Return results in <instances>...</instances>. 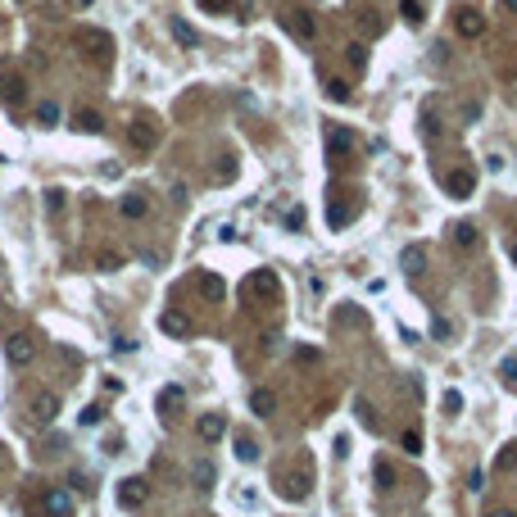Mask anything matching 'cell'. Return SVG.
<instances>
[{
	"label": "cell",
	"mask_w": 517,
	"mask_h": 517,
	"mask_svg": "<svg viewBox=\"0 0 517 517\" xmlns=\"http://www.w3.org/2000/svg\"><path fill=\"white\" fill-rule=\"evenodd\" d=\"M377 481H381V490H390V481H395V476H390V467H386V463H377Z\"/></svg>",
	"instance_id": "f6af8a7d"
},
{
	"label": "cell",
	"mask_w": 517,
	"mask_h": 517,
	"mask_svg": "<svg viewBox=\"0 0 517 517\" xmlns=\"http://www.w3.org/2000/svg\"><path fill=\"white\" fill-rule=\"evenodd\" d=\"M214 177H218V182H231V177H236V159L223 155V159H218V168H214Z\"/></svg>",
	"instance_id": "d6a6232c"
},
{
	"label": "cell",
	"mask_w": 517,
	"mask_h": 517,
	"mask_svg": "<svg viewBox=\"0 0 517 517\" xmlns=\"http://www.w3.org/2000/svg\"><path fill=\"white\" fill-rule=\"evenodd\" d=\"M359 23H363V32H367V36H377V32H381V19L372 14V9H363V14H359Z\"/></svg>",
	"instance_id": "ab89813d"
},
{
	"label": "cell",
	"mask_w": 517,
	"mask_h": 517,
	"mask_svg": "<svg viewBox=\"0 0 517 517\" xmlns=\"http://www.w3.org/2000/svg\"><path fill=\"white\" fill-rule=\"evenodd\" d=\"M499 9L503 14H517V0H499Z\"/></svg>",
	"instance_id": "c3c4849f"
},
{
	"label": "cell",
	"mask_w": 517,
	"mask_h": 517,
	"mask_svg": "<svg viewBox=\"0 0 517 517\" xmlns=\"http://www.w3.org/2000/svg\"><path fill=\"white\" fill-rule=\"evenodd\" d=\"M400 19H404V23H413V28H417V23H422L427 14H422V5H417V0H400Z\"/></svg>",
	"instance_id": "484cf974"
},
{
	"label": "cell",
	"mask_w": 517,
	"mask_h": 517,
	"mask_svg": "<svg viewBox=\"0 0 517 517\" xmlns=\"http://www.w3.org/2000/svg\"><path fill=\"white\" fill-rule=\"evenodd\" d=\"M490 517H517V513H508V508H499V513H490Z\"/></svg>",
	"instance_id": "f907efd6"
},
{
	"label": "cell",
	"mask_w": 517,
	"mask_h": 517,
	"mask_svg": "<svg viewBox=\"0 0 517 517\" xmlns=\"http://www.w3.org/2000/svg\"><path fill=\"white\" fill-rule=\"evenodd\" d=\"M95 268H100V273H118V268H122V258H118L114 250H100V254H95Z\"/></svg>",
	"instance_id": "4dcf8cb0"
},
{
	"label": "cell",
	"mask_w": 517,
	"mask_h": 517,
	"mask_svg": "<svg viewBox=\"0 0 517 517\" xmlns=\"http://www.w3.org/2000/svg\"><path fill=\"white\" fill-rule=\"evenodd\" d=\"M145 499H150V486H145V476H127V481L118 486V503H122V508H141Z\"/></svg>",
	"instance_id": "5b68a950"
},
{
	"label": "cell",
	"mask_w": 517,
	"mask_h": 517,
	"mask_svg": "<svg viewBox=\"0 0 517 517\" xmlns=\"http://www.w3.org/2000/svg\"><path fill=\"white\" fill-rule=\"evenodd\" d=\"M195 436H200L204 445H218V440L227 436V417H223V413H200V422H195Z\"/></svg>",
	"instance_id": "277c9868"
},
{
	"label": "cell",
	"mask_w": 517,
	"mask_h": 517,
	"mask_svg": "<svg viewBox=\"0 0 517 517\" xmlns=\"http://www.w3.org/2000/svg\"><path fill=\"white\" fill-rule=\"evenodd\" d=\"M454 32L467 36V41H476V36H486V19L476 14V9H459V19H454Z\"/></svg>",
	"instance_id": "30bf717a"
},
{
	"label": "cell",
	"mask_w": 517,
	"mask_h": 517,
	"mask_svg": "<svg viewBox=\"0 0 517 517\" xmlns=\"http://www.w3.org/2000/svg\"><path fill=\"white\" fill-rule=\"evenodd\" d=\"M118 209H122V218H145V209H150V204H145L141 191H127V195L118 200Z\"/></svg>",
	"instance_id": "ac0fdd59"
},
{
	"label": "cell",
	"mask_w": 517,
	"mask_h": 517,
	"mask_svg": "<svg viewBox=\"0 0 517 517\" xmlns=\"http://www.w3.org/2000/svg\"><path fill=\"white\" fill-rule=\"evenodd\" d=\"M400 445L409 449V454H422V440H417V431H404V436H400Z\"/></svg>",
	"instance_id": "60d3db41"
},
{
	"label": "cell",
	"mask_w": 517,
	"mask_h": 517,
	"mask_svg": "<svg viewBox=\"0 0 517 517\" xmlns=\"http://www.w3.org/2000/svg\"><path fill=\"white\" fill-rule=\"evenodd\" d=\"M422 263H427V250H422V245H404V254H400V268H404V273H422Z\"/></svg>",
	"instance_id": "2e32d148"
},
{
	"label": "cell",
	"mask_w": 517,
	"mask_h": 517,
	"mask_svg": "<svg viewBox=\"0 0 517 517\" xmlns=\"http://www.w3.org/2000/svg\"><path fill=\"white\" fill-rule=\"evenodd\" d=\"M68 5H73V9H91L95 0H68Z\"/></svg>",
	"instance_id": "681fc988"
},
{
	"label": "cell",
	"mask_w": 517,
	"mask_h": 517,
	"mask_svg": "<svg viewBox=\"0 0 517 517\" xmlns=\"http://www.w3.org/2000/svg\"><path fill=\"white\" fill-rule=\"evenodd\" d=\"M73 132H82V137H100L105 118L95 114V109H78V114H73Z\"/></svg>",
	"instance_id": "7c38bea8"
},
{
	"label": "cell",
	"mask_w": 517,
	"mask_h": 517,
	"mask_svg": "<svg viewBox=\"0 0 517 517\" xmlns=\"http://www.w3.org/2000/svg\"><path fill=\"white\" fill-rule=\"evenodd\" d=\"M127 141L137 145V150H155V145H159V127H155V122H145V118H137V122H127Z\"/></svg>",
	"instance_id": "ba28073f"
},
{
	"label": "cell",
	"mask_w": 517,
	"mask_h": 517,
	"mask_svg": "<svg viewBox=\"0 0 517 517\" xmlns=\"http://www.w3.org/2000/svg\"><path fill=\"white\" fill-rule=\"evenodd\" d=\"M345 59H350L354 68H363V64H367V46H363V41H350V46H345Z\"/></svg>",
	"instance_id": "f546056e"
},
{
	"label": "cell",
	"mask_w": 517,
	"mask_h": 517,
	"mask_svg": "<svg viewBox=\"0 0 517 517\" xmlns=\"http://www.w3.org/2000/svg\"><path fill=\"white\" fill-rule=\"evenodd\" d=\"M454 245L472 250V245H476V227H472V223H459V227H454Z\"/></svg>",
	"instance_id": "4316f807"
},
{
	"label": "cell",
	"mask_w": 517,
	"mask_h": 517,
	"mask_svg": "<svg viewBox=\"0 0 517 517\" xmlns=\"http://www.w3.org/2000/svg\"><path fill=\"white\" fill-rule=\"evenodd\" d=\"M159 409H164V413H177L182 409V386H164V390H159Z\"/></svg>",
	"instance_id": "cb8c5ba5"
},
{
	"label": "cell",
	"mask_w": 517,
	"mask_h": 517,
	"mask_svg": "<svg viewBox=\"0 0 517 517\" xmlns=\"http://www.w3.org/2000/svg\"><path fill=\"white\" fill-rule=\"evenodd\" d=\"M445 191L454 195V200H467V195L476 191V168H454L445 177Z\"/></svg>",
	"instance_id": "52a82bcc"
},
{
	"label": "cell",
	"mask_w": 517,
	"mask_h": 517,
	"mask_svg": "<svg viewBox=\"0 0 517 517\" xmlns=\"http://www.w3.org/2000/svg\"><path fill=\"white\" fill-rule=\"evenodd\" d=\"M467 490H472V495H481V490H486V472H472V476H467Z\"/></svg>",
	"instance_id": "7bdbcfd3"
},
{
	"label": "cell",
	"mask_w": 517,
	"mask_h": 517,
	"mask_svg": "<svg viewBox=\"0 0 517 517\" xmlns=\"http://www.w3.org/2000/svg\"><path fill=\"white\" fill-rule=\"evenodd\" d=\"M291 32H295V36H304V41H313V36H318V23H313V14L295 9V14H291Z\"/></svg>",
	"instance_id": "e0dca14e"
},
{
	"label": "cell",
	"mask_w": 517,
	"mask_h": 517,
	"mask_svg": "<svg viewBox=\"0 0 517 517\" xmlns=\"http://www.w3.org/2000/svg\"><path fill=\"white\" fill-rule=\"evenodd\" d=\"M191 481H195V490H214V481H218V467L209 463V459H200L191 467Z\"/></svg>",
	"instance_id": "9a60e30c"
},
{
	"label": "cell",
	"mask_w": 517,
	"mask_h": 517,
	"mask_svg": "<svg viewBox=\"0 0 517 517\" xmlns=\"http://www.w3.org/2000/svg\"><path fill=\"white\" fill-rule=\"evenodd\" d=\"M78 422H82V427H100V422H105V409H100V404H86V409L78 413Z\"/></svg>",
	"instance_id": "f1b7e54d"
},
{
	"label": "cell",
	"mask_w": 517,
	"mask_h": 517,
	"mask_svg": "<svg viewBox=\"0 0 517 517\" xmlns=\"http://www.w3.org/2000/svg\"><path fill=\"white\" fill-rule=\"evenodd\" d=\"M440 132H445V127H440V118L436 114H422V137L427 141H440Z\"/></svg>",
	"instance_id": "836d02e7"
},
{
	"label": "cell",
	"mask_w": 517,
	"mask_h": 517,
	"mask_svg": "<svg viewBox=\"0 0 517 517\" xmlns=\"http://www.w3.org/2000/svg\"><path fill=\"white\" fill-rule=\"evenodd\" d=\"M200 291L209 295V300H218V295H223V281H218L214 273H209V277H200Z\"/></svg>",
	"instance_id": "74e56055"
},
{
	"label": "cell",
	"mask_w": 517,
	"mask_h": 517,
	"mask_svg": "<svg viewBox=\"0 0 517 517\" xmlns=\"http://www.w3.org/2000/svg\"><path fill=\"white\" fill-rule=\"evenodd\" d=\"M431 64H436V68H445V64H449V46H445V41L431 46Z\"/></svg>",
	"instance_id": "f35d334b"
},
{
	"label": "cell",
	"mask_w": 517,
	"mask_h": 517,
	"mask_svg": "<svg viewBox=\"0 0 517 517\" xmlns=\"http://www.w3.org/2000/svg\"><path fill=\"white\" fill-rule=\"evenodd\" d=\"M350 145H354V132H350V127H336V122H331V127H327V150H331V155H345Z\"/></svg>",
	"instance_id": "5bb4252c"
},
{
	"label": "cell",
	"mask_w": 517,
	"mask_h": 517,
	"mask_svg": "<svg viewBox=\"0 0 517 517\" xmlns=\"http://www.w3.org/2000/svg\"><path fill=\"white\" fill-rule=\"evenodd\" d=\"M46 517H73V495L68 490H59V486L46 490Z\"/></svg>",
	"instance_id": "8fae6325"
},
{
	"label": "cell",
	"mask_w": 517,
	"mask_h": 517,
	"mask_svg": "<svg viewBox=\"0 0 517 517\" xmlns=\"http://www.w3.org/2000/svg\"><path fill=\"white\" fill-rule=\"evenodd\" d=\"M508 254H513V263H517V241H513V245H508Z\"/></svg>",
	"instance_id": "816d5d0a"
},
{
	"label": "cell",
	"mask_w": 517,
	"mask_h": 517,
	"mask_svg": "<svg viewBox=\"0 0 517 517\" xmlns=\"http://www.w3.org/2000/svg\"><path fill=\"white\" fill-rule=\"evenodd\" d=\"M431 336H436V340H454V327L445 323V318H431Z\"/></svg>",
	"instance_id": "d590c367"
},
{
	"label": "cell",
	"mask_w": 517,
	"mask_h": 517,
	"mask_svg": "<svg viewBox=\"0 0 517 517\" xmlns=\"http://www.w3.org/2000/svg\"><path fill=\"white\" fill-rule=\"evenodd\" d=\"M78 41H82V51H91L95 59H100V64H109V51H114V41H109L105 32H82Z\"/></svg>",
	"instance_id": "4fadbf2b"
},
{
	"label": "cell",
	"mask_w": 517,
	"mask_h": 517,
	"mask_svg": "<svg viewBox=\"0 0 517 517\" xmlns=\"http://www.w3.org/2000/svg\"><path fill=\"white\" fill-rule=\"evenodd\" d=\"M499 472H517V445H503L499 449V459H495Z\"/></svg>",
	"instance_id": "83f0119b"
},
{
	"label": "cell",
	"mask_w": 517,
	"mask_h": 517,
	"mask_svg": "<svg viewBox=\"0 0 517 517\" xmlns=\"http://www.w3.org/2000/svg\"><path fill=\"white\" fill-rule=\"evenodd\" d=\"M250 300H277V273H268V268H258V273H250L245 277V286H241Z\"/></svg>",
	"instance_id": "6da1fadb"
},
{
	"label": "cell",
	"mask_w": 517,
	"mask_h": 517,
	"mask_svg": "<svg viewBox=\"0 0 517 517\" xmlns=\"http://www.w3.org/2000/svg\"><path fill=\"white\" fill-rule=\"evenodd\" d=\"M59 417V395H51V390H41V395L32 400V422L36 427H51Z\"/></svg>",
	"instance_id": "9c48e42d"
},
{
	"label": "cell",
	"mask_w": 517,
	"mask_h": 517,
	"mask_svg": "<svg viewBox=\"0 0 517 517\" xmlns=\"http://www.w3.org/2000/svg\"><path fill=\"white\" fill-rule=\"evenodd\" d=\"M5 359L14 363V367H28V363L36 359V340L23 336V331H19V336H9V340H5Z\"/></svg>",
	"instance_id": "3957f363"
},
{
	"label": "cell",
	"mask_w": 517,
	"mask_h": 517,
	"mask_svg": "<svg viewBox=\"0 0 517 517\" xmlns=\"http://www.w3.org/2000/svg\"><path fill=\"white\" fill-rule=\"evenodd\" d=\"M204 9H231V0H200Z\"/></svg>",
	"instance_id": "7dc6e473"
},
{
	"label": "cell",
	"mask_w": 517,
	"mask_h": 517,
	"mask_svg": "<svg viewBox=\"0 0 517 517\" xmlns=\"http://www.w3.org/2000/svg\"><path fill=\"white\" fill-rule=\"evenodd\" d=\"M159 331L172 336V340H187L191 336V318L182 313V309H164V313H159Z\"/></svg>",
	"instance_id": "8992f818"
},
{
	"label": "cell",
	"mask_w": 517,
	"mask_h": 517,
	"mask_svg": "<svg viewBox=\"0 0 517 517\" xmlns=\"http://www.w3.org/2000/svg\"><path fill=\"white\" fill-rule=\"evenodd\" d=\"M286 227H291V231L304 227V209H291V214H286Z\"/></svg>",
	"instance_id": "ee69618b"
},
{
	"label": "cell",
	"mask_w": 517,
	"mask_h": 517,
	"mask_svg": "<svg viewBox=\"0 0 517 517\" xmlns=\"http://www.w3.org/2000/svg\"><path fill=\"white\" fill-rule=\"evenodd\" d=\"M59 209H64V191L51 187V191H46V214H59Z\"/></svg>",
	"instance_id": "8d00e7d4"
},
{
	"label": "cell",
	"mask_w": 517,
	"mask_h": 517,
	"mask_svg": "<svg viewBox=\"0 0 517 517\" xmlns=\"http://www.w3.org/2000/svg\"><path fill=\"white\" fill-rule=\"evenodd\" d=\"M0 95H5L9 105H19V100H28V86H23V78H14V73H9V78L0 82Z\"/></svg>",
	"instance_id": "ffe728a7"
},
{
	"label": "cell",
	"mask_w": 517,
	"mask_h": 517,
	"mask_svg": "<svg viewBox=\"0 0 517 517\" xmlns=\"http://www.w3.org/2000/svg\"><path fill=\"white\" fill-rule=\"evenodd\" d=\"M59 122V105L55 100H41L36 105V127H55Z\"/></svg>",
	"instance_id": "603a6c76"
},
{
	"label": "cell",
	"mask_w": 517,
	"mask_h": 517,
	"mask_svg": "<svg viewBox=\"0 0 517 517\" xmlns=\"http://www.w3.org/2000/svg\"><path fill=\"white\" fill-rule=\"evenodd\" d=\"M236 459L241 463H258V440L254 436H236Z\"/></svg>",
	"instance_id": "7402d4cb"
},
{
	"label": "cell",
	"mask_w": 517,
	"mask_h": 517,
	"mask_svg": "<svg viewBox=\"0 0 517 517\" xmlns=\"http://www.w3.org/2000/svg\"><path fill=\"white\" fill-rule=\"evenodd\" d=\"M250 409H254L258 417H268V413L277 409V395H273V390H254V395H250Z\"/></svg>",
	"instance_id": "44dd1931"
},
{
	"label": "cell",
	"mask_w": 517,
	"mask_h": 517,
	"mask_svg": "<svg viewBox=\"0 0 517 517\" xmlns=\"http://www.w3.org/2000/svg\"><path fill=\"white\" fill-rule=\"evenodd\" d=\"M114 350H118V354H132V350H137V345H132L127 336H114Z\"/></svg>",
	"instance_id": "bcb514c9"
},
{
	"label": "cell",
	"mask_w": 517,
	"mask_h": 517,
	"mask_svg": "<svg viewBox=\"0 0 517 517\" xmlns=\"http://www.w3.org/2000/svg\"><path fill=\"white\" fill-rule=\"evenodd\" d=\"M499 377L508 381V386H517V354H508V359H499Z\"/></svg>",
	"instance_id": "e575fe53"
},
{
	"label": "cell",
	"mask_w": 517,
	"mask_h": 517,
	"mask_svg": "<svg viewBox=\"0 0 517 517\" xmlns=\"http://www.w3.org/2000/svg\"><path fill=\"white\" fill-rule=\"evenodd\" d=\"M354 409H359V422L367 427V431H377V409L367 400H354Z\"/></svg>",
	"instance_id": "1f68e13d"
},
{
	"label": "cell",
	"mask_w": 517,
	"mask_h": 517,
	"mask_svg": "<svg viewBox=\"0 0 517 517\" xmlns=\"http://www.w3.org/2000/svg\"><path fill=\"white\" fill-rule=\"evenodd\" d=\"M168 32H172V41H177V46H187V51H195V28H191L187 19H172V23H168Z\"/></svg>",
	"instance_id": "d6986e66"
},
{
	"label": "cell",
	"mask_w": 517,
	"mask_h": 517,
	"mask_svg": "<svg viewBox=\"0 0 517 517\" xmlns=\"http://www.w3.org/2000/svg\"><path fill=\"white\" fill-rule=\"evenodd\" d=\"M327 100L345 105V100H350V82H340V78H327Z\"/></svg>",
	"instance_id": "d4e9b609"
},
{
	"label": "cell",
	"mask_w": 517,
	"mask_h": 517,
	"mask_svg": "<svg viewBox=\"0 0 517 517\" xmlns=\"http://www.w3.org/2000/svg\"><path fill=\"white\" fill-rule=\"evenodd\" d=\"M277 495L286 503H304V499H309V476H304V472H281L277 476Z\"/></svg>",
	"instance_id": "7a4b0ae2"
},
{
	"label": "cell",
	"mask_w": 517,
	"mask_h": 517,
	"mask_svg": "<svg viewBox=\"0 0 517 517\" xmlns=\"http://www.w3.org/2000/svg\"><path fill=\"white\" fill-rule=\"evenodd\" d=\"M459 409H463V395H459V390H445V413L454 417Z\"/></svg>",
	"instance_id": "b9f144b4"
}]
</instances>
